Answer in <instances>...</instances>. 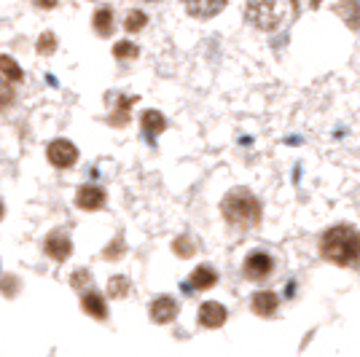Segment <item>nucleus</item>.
Returning a JSON list of instances; mask_svg holds the SVG:
<instances>
[{
	"instance_id": "1",
	"label": "nucleus",
	"mask_w": 360,
	"mask_h": 357,
	"mask_svg": "<svg viewBox=\"0 0 360 357\" xmlns=\"http://www.w3.org/2000/svg\"><path fill=\"white\" fill-rule=\"evenodd\" d=\"M320 253L330 264L352 266L360 261V234L352 226H333L320 239Z\"/></svg>"
},
{
	"instance_id": "2",
	"label": "nucleus",
	"mask_w": 360,
	"mask_h": 357,
	"mask_svg": "<svg viewBox=\"0 0 360 357\" xmlns=\"http://www.w3.org/2000/svg\"><path fill=\"white\" fill-rule=\"evenodd\" d=\"M224 218L229 223L240 226V228H250L261 221V202L255 199L248 188H234L224 196L221 202Z\"/></svg>"
},
{
	"instance_id": "3",
	"label": "nucleus",
	"mask_w": 360,
	"mask_h": 357,
	"mask_svg": "<svg viewBox=\"0 0 360 357\" xmlns=\"http://www.w3.org/2000/svg\"><path fill=\"white\" fill-rule=\"evenodd\" d=\"M245 19L258 30H277L283 25V6L280 0H248Z\"/></svg>"
},
{
	"instance_id": "4",
	"label": "nucleus",
	"mask_w": 360,
	"mask_h": 357,
	"mask_svg": "<svg viewBox=\"0 0 360 357\" xmlns=\"http://www.w3.org/2000/svg\"><path fill=\"white\" fill-rule=\"evenodd\" d=\"M46 156H49V162L54 164V167L65 169V167H73L78 162V148L70 140H54L49 145V150H46Z\"/></svg>"
},
{
	"instance_id": "5",
	"label": "nucleus",
	"mask_w": 360,
	"mask_h": 357,
	"mask_svg": "<svg viewBox=\"0 0 360 357\" xmlns=\"http://www.w3.org/2000/svg\"><path fill=\"white\" fill-rule=\"evenodd\" d=\"M271 268H274V261H271L269 253H261V250H255L245 258V274L250 277V280H266L271 274Z\"/></svg>"
},
{
	"instance_id": "6",
	"label": "nucleus",
	"mask_w": 360,
	"mask_h": 357,
	"mask_svg": "<svg viewBox=\"0 0 360 357\" xmlns=\"http://www.w3.org/2000/svg\"><path fill=\"white\" fill-rule=\"evenodd\" d=\"M148 312H150V320H153V323L167 325V323H172V320L178 317V301L169 296H159L156 301H150Z\"/></svg>"
},
{
	"instance_id": "7",
	"label": "nucleus",
	"mask_w": 360,
	"mask_h": 357,
	"mask_svg": "<svg viewBox=\"0 0 360 357\" xmlns=\"http://www.w3.org/2000/svg\"><path fill=\"white\" fill-rule=\"evenodd\" d=\"M44 250L54 261H68L70 258V253H73V245H70V237L65 234V231H51L49 237H46V242H44Z\"/></svg>"
},
{
	"instance_id": "8",
	"label": "nucleus",
	"mask_w": 360,
	"mask_h": 357,
	"mask_svg": "<svg viewBox=\"0 0 360 357\" xmlns=\"http://www.w3.org/2000/svg\"><path fill=\"white\" fill-rule=\"evenodd\" d=\"M183 3L194 19H212L226 8V0H183Z\"/></svg>"
},
{
	"instance_id": "9",
	"label": "nucleus",
	"mask_w": 360,
	"mask_h": 357,
	"mask_svg": "<svg viewBox=\"0 0 360 357\" xmlns=\"http://www.w3.org/2000/svg\"><path fill=\"white\" fill-rule=\"evenodd\" d=\"M226 323V309L221 304H215V301H207V304H202V309H199V325L202 327H221Z\"/></svg>"
},
{
	"instance_id": "10",
	"label": "nucleus",
	"mask_w": 360,
	"mask_h": 357,
	"mask_svg": "<svg viewBox=\"0 0 360 357\" xmlns=\"http://www.w3.org/2000/svg\"><path fill=\"white\" fill-rule=\"evenodd\" d=\"M75 205L81 209H100L105 205V191L97 186H84L75 196Z\"/></svg>"
},
{
	"instance_id": "11",
	"label": "nucleus",
	"mask_w": 360,
	"mask_h": 357,
	"mask_svg": "<svg viewBox=\"0 0 360 357\" xmlns=\"http://www.w3.org/2000/svg\"><path fill=\"white\" fill-rule=\"evenodd\" d=\"M250 306H253L255 314L269 317V314H274V309L280 306V298H277V293H271V290H261V293H255L253 296Z\"/></svg>"
},
{
	"instance_id": "12",
	"label": "nucleus",
	"mask_w": 360,
	"mask_h": 357,
	"mask_svg": "<svg viewBox=\"0 0 360 357\" xmlns=\"http://www.w3.org/2000/svg\"><path fill=\"white\" fill-rule=\"evenodd\" d=\"M215 283H218L215 268L199 266L194 274H191V280H188V285H186V290H207V287H212Z\"/></svg>"
},
{
	"instance_id": "13",
	"label": "nucleus",
	"mask_w": 360,
	"mask_h": 357,
	"mask_svg": "<svg viewBox=\"0 0 360 357\" xmlns=\"http://www.w3.org/2000/svg\"><path fill=\"white\" fill-rule=\"evenodd\" d=\"M336 14L345 19L349 30H360V0H342L336 6Z\"/></svg>"
},
{
	"instance_id": "14",
	"label": "nucleus",
	"mask_w": 360,
	"mask_h": 357,
	"mask_svg": "<svg viewBox=\"0 0 360 357\" xmlns=\"http://www.w3.org/2000/svg\"><path fill=\"white\" fill-rule=\"evenodd\" d=\"M81 306H84V312L91 314V317H97V320H105L108 317L105 301H103L100 293H94V290H89L86 296L81 298Z\"/></svg>"
},
{
	"instance_id": "15",
	"label": "nucleus",
	"mask_w": 360,
	"mask_h": 357,
	"mask_svg": "<svg viewBox=\"0 0 360 357\" xmlns=\"http://www.w3.org/2000/svg\"><path fill=\"white\" fill-rule=\"evenodd\" d=\"M165 129H167V119L159 110H146L143 113V132L148 134V137H156V134H162Z\"/></svg>"
},
{
	"instance_id": "16",
	"label": "nucleus",
	"mask_w": 360,
	"mask_h": 357,
	"mask_svg": "<svg viewBox=\"0 0 360 357\" xmlns=\"http://www.w3.org/2000/svg\"><path fill=\"white\" fill-rule=\"evenodd\" d=\"M94 30H97V35H103V38H108L113 32V11L110 8H100L94 14Z\"/></svg>"
},
{
	"instance_id": "17",
	"label": "nucleus",
	"mask_w": 360,
	"mask_h": 357,
	"mask_svg": "<svg viewBox=\"0 0 360 357\" xmlns=\"http://www.w3.org/2000/svg\"><path fill=\"white\" fill-rule=\"evenodd\" d=\"M0 73L6 75L11 84H16V81H22V78H25V75H22V67H19L11 57H6V54L0 57Z\"/></svg>"
},
{
	"instance_id": "18",
	"label": "nucleus",
	"mask_w": 360,
	"mask_h": 357,
	"mask_svg": "<svg viewBox=\"0 0 360 357\" xmlns=\"http://www.w3.org/2000/svg\"><path fill=\"white\" fill-rule=\"evenodd\" d=\"M16 100V91L11 86V81L8 78H0V110H6V108H11Z\"/></svg>"
},
{
	"instance_id": "19",
	"label": "nucleus",
	"mask_w": 360,
	"mask_h": 357,
	"mask_svg": "<svg viewBox=\"0 0 360 357\" xmlns=\"http://www.w3.org/2000/svg\"><path fill=\"white\" fill-rule=\"evenodd\" d=\"M113 57H116V60H135L137 46L129 44V41H119V44L113 46Z\"/></svg>"
},
{
	"instance_id": "20",
	"label": "nucleus",
	"mask_w": 360,
	"mask_h": 357,
	"mask_svg": "<svg viewBox=\"0 0 360 357\" xmlns=\"http://www.w3.org/2000/svg\"><path fill=\"white\" fill-rule=\"evenodd\" d=\"M146 22H148V16L143 14V11H129L127 14V22H124V27L129 32H140L146 27Z\"/></svg>"
},
{
	"instance_id": "21",
	"label": "nucleus",
	"mask_w": 360,
	"mask_h": 357,
	"mask_svg": "<svg viewBox=\"0 0 360 357\" xmlns=\"http://www.w3.org/2000/svg\"><path fill=\"white\" fill-rule=\"evenodd\" d=\"M129 287H132V285H129L127 277H113V280L108 283V293L116 298H124L127 293H129Z\"/></svg>"
},
{
	"instance_id": "22",
	"label": "nucleus",
	"mask_w": 360,
	"mask_h": 357,
	"mask_svg": "<svg viewBox=\"0 0 360 357\" xmlns=\"http://www.w3.org/2000/svg\"><path fill=\"white\" fill-rule=\"evenodd\" d=\"M172 247H175V253L180 255V258H188V255H194V245H191V239L188 237H180V239H175V245H172Z\"/></svg>"
},
{
	"instance_id": "23",
	"label": "nucleus",
	"mask_w": 360,
	"mask_h": 357,
	"mask_svg": "<svg viewBox=\"0 0 360 357\" xmlns=\"http://www.w3.org/2000/svg\"><path fill=\"white\" fill-rule=\"evenodd\" d=\"M57 48V38H54V32H44L41 35V41H38V51L41 54H51Z\"/></svg>"
},
{
	"instance_id": "24",
	"label": "nucleus",
	"mask_w": 360,
	"mask_h": 357,
	"mask_svg": "<svg viewBox=\"0 0 360 357\" xmlns=\"http://www.w3.org/2000/svg\"><path fill=\"white\" fill-rule=\"evenodd\" d=\"M70 285H73V287H78V290H84V287H89V285H91V274L81 268V271H75V274H73Z\"/></svg>"
},
{
	"instance_id": "25",
	"label": "nucleus",
	"mask_w": 360,
	"mask_h": 357,
	"mask_svg": "<svg viewBox=\"0 0 360 357\" xmlns=\"http://www.w3.org/2000/svg\"><path fill=\"white\" fill-rule=\"evenodd\" d=\"M38 6H41V8H54L57 0H38Z\"/></svg>"
},
{
	"instance_id": "26",
	"label": "nucleus",
	"mask_w": 360,
	"mask_h": 357,
	"mask_svg": "<svg viewBox=\"0 0 360 357\" xmlns=\"http://www.w3.org/2000/svg\"><path fill=\"white\" fill-rule=\"evenodd\" d=\"M320 3H323V0H312V6H315V8L320 6Z\"/></svg>"
},
{
	"instance_id": "27",
	"label": "nucleus",
	"mask_w": 360,
	"mask_h": 357,
	"mask_svg": "<svg viewBox=\"0 0 360 357\" xmlns=\"http://www.w3.org/2000/svg\"><path fill=\"white\" fill-rule=\"evenodd\" d=\"M0 218H3V202H0Z\"/></svg>"
}]
</instances>
